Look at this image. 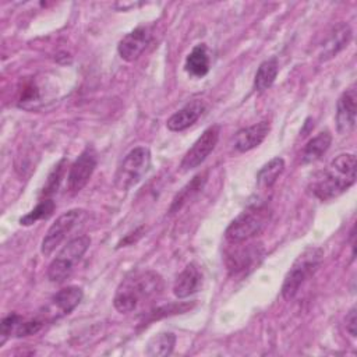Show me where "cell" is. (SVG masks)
I'll return each instance as SVG.
<instances>
[{
  "label": "cell",
  "mask_w": 357,
  "mask_h": 357,
  "mask_svg": "<svg viewBox=\"0 0 357 357\" xmlns=\"http://www.w3.org/2000/svg\"><path fill=\"white\" fill-rule=\"evenodd\" d=\"M284 170V160L279 156L265 163L257 173V185L259 190H269Z\"/></svg>",
  "instance_id": "cell-21"
},
{
  "label": "cell",
  "mask_w": 357,
  "mask_h": 357,
  "mask_svg": "<svg viewBox=\"0 0 357 357\" xmlns=\"http://www.w3.org/2000/svg\"><path fill=\"white\" fill-rule=\"evenodd\" d=\"M265 251L262 244H247L245 247L237 248L227 254L226 266L230 273H244L248 269H252L259 264Z\"/></svg>",
  "instance_id": "cell-11"
},
{
  "label": "cell",
  "mask_w": 357,
  "mask_h": 357,
  "mask_svg": "<svg viewBox=\"0 0 357 357\" xmlns=\"http://www.w3.org/2000/svg\"><path fill=\"white\" fill-rule=\"evenodd\" d=\"M174 344H176L174 333L160 332L148 340L145 353L152 357H165L173 351Z\"/></svg>",
  "instance_id": "cell-23"
},
{
  "label": "cell",
  "mask_w": 357,
  "mask_h": 357,
  "mask_svg": "<svg viewBox=\"0 0 357 357\" xmlns=\"http://www.w3.org/2000/svg\"><path fill=\"white\" fill-rule=\"evenodd\" d=\"M206 178H208V172H204V173H199L197 176H194L191 178V181H188L177 194L176 197L173 198L172 201V205L169 208V213H176L178 212L195 194H198L202 187L205 185L206 183Z\"/></svg>",
  "instance_id": "cell-18"
},
{
  "label": "cell",
  "mask_w": 357,
  "mask_h": 357,
  "mask_svg": "<svg viewBox=\"0 0 357 357\" xmlns=\"http://www.w3.org/2000/svg\"><path fill=\"white\" fill-rule=\"evenodd\" d=\"M350 39H351V29H350V26L347 24L337 25L331 32V35L328 36L326 42L324 43L322 50L319 53V59L322 61H325V60H329V59L335 57L340 50H343L347 46Z\"/></svg>",
  "instance_id": "cell-17"
},
{
  "label": "cell",
  "mask_w": 357,
  "mask_h": 357,
  "mask_svg": "<svg viewBox=\"0 0 357 357\" xmlns=\"http://www.w3.org/2000/svg\"><path fill=\"white\" fill-rule=\"evenodd\" d=\"M43 326V321L40 319H31V321H24L21 319L14 331V336L15 337H24V336H31L36 332L40 331V328Z\"/></svg>",
  "instance_id": "cell-25"
},
{
  "label": "cell",
  "mask_w": 357,
  "mask_h": 357,
  "mask_svg": "<svg viewBox=\"0 0 357 357\" xmlns=\"http://www.w3.org/2000/svg\"><path fill=\"white\" fill-rule=\"evenodd\" d=\"M163 289V280L153 271H144L127 276L117 287L113 305L121 312H131L144 301L158 296Z\"/></svg>",
  "instance_id": "cell-2"
},
{
  "label": "cell",
  "mask_w": 357,
  "mask_h": 357,
  "mask_svg": "<svg viewBox=\"0 0 357 357\" xmlns=\"http://www.w3.org/2000/svg\"><path fill=\"white\" fill-rule=\"evenodd\" d=\"M96 163L98 158L95 149L86 146L73 162L67 174V188L71 194L79 192L86 185L96 167Z\"/></svg>",
  "instance_id": "cell-9"
},
{
  "label": "cell",
  "mask_w": 357,
  "mask_h": 357,
  "mask_svg": "<svg viewBox=\"0 0 357 357\" xmlns=\"http://www.w3.org/2000/svg\"><path fill=\"white\" fill-rule=\"evenodd\" d=\"M332 142V135L329 131H322L317 134L314 138H311L301 153V162L303 163H312L322 158V155L329 149Z\"/></svg>",
  "instance_id": "cell-20"
},
{
  "label": "cell",
  "mask_w": 357,
  "mask_h": 357,
  "mask_svg": "<svg viewBox=\"0 0 357 357\" xmlns=\"http://www.w3.org/2000/svg\"><path fill=\"white\" fill-rule=\"evenodd\" d=\"M356 181V156L340 153L312 180L311 192L321 201L336 198Z\"/></svg>",
  "instance_id": "cell-1"
},
{
  "label": "cell",
  "mask_w": 357,
  "mask_h": 357,
  "mask_svg": "<svg viewBox=\"0 0 357 357\" xmlns=\"http://www.w3.org/2000/svg\"><path fill=\"white\" fill-rule=\"evenodd\" d=\"M54 202L50 199V198H46V199H42L32 211H29L26 215H24L21 219H20V223L22 226H31L33 225L35 222L38 220H42V219H46L49 218L53 211H54Z\"/></svg>",
  "instance_id": "cell-24"
},
{
  "label": "cell",
  "mask_w": 357,
  "mask_h": 357,
  "mask_svg": "<svg viewBox=\"0 0 357 357\" xmlns=\"http://www.w3.org/2000/svg\"><path fill=\"white\" fill-rule=\"evenodd\" d=\"M322 259L324 250L319 247H308L296 258L287 271L280 289L284 300H291L296 297L303 283L317 272Z\"/></svg>",
  "instance_id": "cell-4"
},
{
  "label": "cell",
  "mask_w": 357,
  "mask_h": 357,
  "mask_svg": "<svg viewBox=\"0 0 357 357\" xmlns=\"http://www.w3.org/2000/svg\"><path fill=\"white\" fill-rule=\"evenodd\" d=\"M64 159L60 160V163L53 169V172L49 174V178L46 181V185L43 187V194L45 195H49V194H53L54 191H57V187L60 184V180H61V176L64 173Z\"/></svg>",
  "instance_id": "cell-26"
},
{
  "label": "cell",
  "mask_w": 357,
  "mask_h": 357,
  "mask_svg": "<svg viewBox=\"0 0 357 357\" xmlns=\"http://www.w3.org/2000/svg\"><path fill=\"white\" fill-rule=\"evenodd\" d=\"M279 73V66L276 57L268 59L262 61L254 77V89L258 92H264L272 86Z\"/></svg>",
  "instance_id": "cell-22"
},
{
  "label": "cell",
  "mask_w": 357,
  "mask_h": 357,
  "mask_svg": "<svg viewBox=\"0 0 357 357\" xmlns=\"http://www.w3.org/2000/svg\"><path fill=\"white\" fill-rule=\"evenodd\" d=\"M185 71L197 78H202L209 71V56L205 45H197L187 54L184 63Z\"/></svg>",
  "instance_id": "cell-19"
},
{
  "label": "cell",
  "mask_w": 357,
  "mask_h": 357,
  "mask_svg": "<svg viewBox=\"0 0 357 357\" xmlns=\"http://www.w3.org/2000/svg\"><path fill=\"white\" fill-rule=\"evenodd\" d=\"M84 297L82 289L78 286H67L59 290L50 300V307L53 318H60L68 315L74 311Z\"/></svg>",
  "instance_id": "cell-15"
},
{
  "label": "cell",
  "mask_w": 357,
  "mask_h": 357,
  "mask_svg": "<svg viewBox=\"0 0 357 357\" xmlns=\"http://www.w3.org/2000/svg\"><path fill=\"white\" fill-rule=\"evenodd\" d=\"M151 167V151L146 146H137L131 149L114 174V185L121 191H127L137 185Z\"/></svg>",
  "instance_id": "cell-5"
},
{
  "label": "cell",
  "mask_w": 357,
  "mask_h": 357,
  "mask_svg": "<svg viewBox=\"0 0 357 357\" xmlns=\"http://www.w3.org/2000/svg\"><path fill=\"white\" fill-rule=\"evenodd\" d=\"M202 275L198 266L191 262L188 264L176 278L174 284H173V293L177 298H187L195 291H198L201 286Z\"/></svg>",
  "instance_id": "cell-16"
},
{
  "label": "cell",
  "mask_w": 357,
  "mask_h": 357,
  "mask_svg": "<svg viewBox=\"0 0 357 357\" xmlns=\"http://www.w3.org/2000/svg\"><path fill=\"white\" fill-rule=\"evenodd\" d=\"M271 220V209L266 204H252L237 215L227 229L225 238L230 244L245 243L264 231Z\"/></svg>",
  "instance_id": "cell-3"
},
{
  "label": "cell",
  "mask_w": 357,
  "mask_h": 357,
  "mask_svg": "<svg viewBox=\"0 0 357 357\" xmlns=\"http://www.w3.org/2000/svg\"><path fill=\"white\" fill-rule=\"evenodd\" d=\"M219 134H220V127L218 124L208 127L201 134V137H198V139L191 145V148L185 152L180 163V169L183 172H188L198 167L215 149L219 141Z\"/></svg>",
  "instance_id": "cell-8"
},
{
  "label": "cell",
  "mask_w": 357,
  "mask_h": 357,
  "mask_svg": "<svg viewBox=\"0 0 357 357\" xmlns=\"http://www.w3.org/2000/svg\"><path fill=\"white\" fill-rule=\"evenodd\" d=\"M21 319L22 318L18 314H14V312L7 315L6 318H3V321H1V342H0L1 346L6 343L8 336L11 333H14V331H15V328H17V325Z\"/></svg>",
  "instance_id": "cell-27"
},
{
  "label": "cell",
  "mask_w": 357,
  "mask_h": 357,
  "mask_svg": "<svg viewBox=\"0 0 357 357\" xmlns=\"http://www.w3.org/2000/svg\"><path fill=\"white\" fill-rule=\"evenodd\" d=\"M271 130V124L266 120L241 128L234 135V148L236 151L244 153L254 148H257L268 135Z\"/></svg>",
  "instance_id": "cell-13"
},
{
  "label": "cell",
  "mask_w": 357,
  "mask_h": 357,
  "mask_svg": "<svg viewBox=\"0 0 357 357\" xmlns=\"http://www.w3.org/2000/svg\"><path fill=\"white\" fill-rule=\"evenodd\" d=\"M346 331L351 337L357 336V317H356V307H351L346 315Z\"/></svg>",
  "instance_id": "cell-28"
},
{
  "label": "cell",
  "mask_w": 357,
  "mask_h": 357,
  "mask_svg": "<svg viewBox=\"0 0 357 357\" xmlns=\"http://www.w3.org/2000/svg\"><path fill=\"white\" fill-rule=\"evenodd\" d=\"M149 40H151V33L148 28L137 26L120 39L117 45L119 56L126 61H134L146 49Z\"/></svg>",
  "instance_id": "cell-12"
},
{
  "label": "cell",
  "mask_w": 357,
  "mask_h": 357,
  "mask_svg": "<svg viewBox=\"0 0 357 357\" xmlns=\"http://www.w3.org/2000/svg\"><path fill=\"white\" fill-rule=\"evenodd\" d=\"M91 245V238L88 236H79L70 240L56 255V258L49 264L47 278L50 282L60 283L67 279L74 266L81 261L84 254Z\"/></svg>",
  "instance_id": "cell-6"
},
{
  "label": "cell",
  "mask_w": 357,
  "mask_h": 357,
  "mask_svg": "<svg viewBox=\"0 0 357 357\" xmlns=\"http://www.w3.org/2000/svg\"><path fill=\"white\" fill-rule=\"evenodd\" d=\"M86 218V211L81 208H74L63 215H60L52 226L47 229L42 244H40V252L45 257H49L60 244L61 241L68 236V233L79 223H82Z\"/></svg>",
  "instance_id": "cell-7"
},
{
  "label": "cell",
  "mask_w": 357,
  "mask_h": 357,
  "mask_svg": "<svg viewBox=\"0 0 357 357\" xmlns=\"http://www.w3.org/2000/svg\"><path fill=\"white\" fill-rule=\"evenodd\" d=\"M205 110V105L202 100L199 99H194L188 103H185L181 109H178L176 113H173L167 121H166V127L173 131V132H178L183 131L188 127H191L204 113Z\"/></svg>",
  "instance_id": "cell-14"
},
{
  "label": "cell",
  "mask_w": 357,
  "mask_h": 357,
  "mask_svg": "<svg viewBox=\"0 0 357 357\" xmlns=\"http://www.w3.org/2000/svg\"><path fill=\"white\" fill-rule=\"evenodd\" d=\"M356 100H357V89L356 85H350L343 93L339 96L336 103V128L337 132L344 135L350 134L356 126Z\"/></svg>",
  "instance_id": "cell-10"
}]
</instances>
